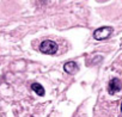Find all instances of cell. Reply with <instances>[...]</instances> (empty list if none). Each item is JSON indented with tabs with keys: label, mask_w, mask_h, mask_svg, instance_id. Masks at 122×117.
Wrapping results in <instances>:
<instances>
[{
	"label": "cell",
	"mask_w": 122,
	"mask_h": 117,
	"mask_svg": "<svg viewBox=\"0 0 122 117\" xmlns=\"http://www.w3.org/2000/svg\"><path fill=\"white\" fill-rule=\"evenodd\" d=\"M40 51L43 54H47V55H54L57 51V44L50 39L44 41L40 45Z\"/></svg>",
	"instance_id": "6da1fadb"
},
{
	"label": "cell",
	"mask_w": 122,
	"mask_h": 117,
	"mask_svg": "<svg viewBox=\"0 0 122 117\" xmlns=\"http://www.w3.org/2000/svg\"><path fill=\"white\" fill-rule=\"evenodd\" d=\"M114 29L111 26H103V28H99L97 29L95 32H93V38L97 39V41H103V39H107L111 36Z\"/></svg>",
	"instance_id": "7a4b0ae2"
},
{
	"label": "cell",
	"mask_w": 122,
	"mask_h": 117,
	"mask_svg": "<svg viewBox=\"0 0 122 117\" xmlns=\"http://www.w3.org/2000/svg\"><path fill=\"white\" fill-rule=\"evenodd\" d=\"M121 88H122V83H121L120 79L114 78V79L110 80V83H109V85H108V91H109L110 94H114V93L118 92Z\"/></svg>",
	"instance_id": "3957f363"
},
{
	"label": "cell",
	"mask_w": 122,
	"mask_h": 117,
	"mask_svg": "<svg viewBox=\"0 0 122 117\" xmlns=\"http://www.w3.org/2000/svg\"><path fill=\"white\" fill-rule=\"evenodd\" d=\"M64 69L68 74H74V73H77L79 71V67H78V65L74 61H68V62H66L64 65Z\"/></svg>",
	"instance_id": "277c9868"
},
{
	"label": "cell",
	"mask_w": 122,
	"mask_h": 117,
	"mask_svg": "<svg viewBox=\"0 0 122 117\" xmlns=\"http://www.w3.org/2000/svg\"><path fill=\"white\" fill-rule=\"evenodd\" d=\"M31 90L34 91V92H36L38 96H44V88H43V86L41 85V84H38V83H34V84H31Z\"/></svg>",
	"instance_id": "5b68a950"
},
{
	"label": "cell",
	"mask_w": 122,
	"mask_h": 117,
	"mask_svg": "<svg viewBox=\"0 0 122 117\" xmlns=\"http://www.w3.org/2000/svg\"><path fill=\"white\" fill-rule=\"evenodd\" d=\"M121 112H122V103H121Z\"/></svg>",
	"instance_id": "8992f818"
}]
</instances>
